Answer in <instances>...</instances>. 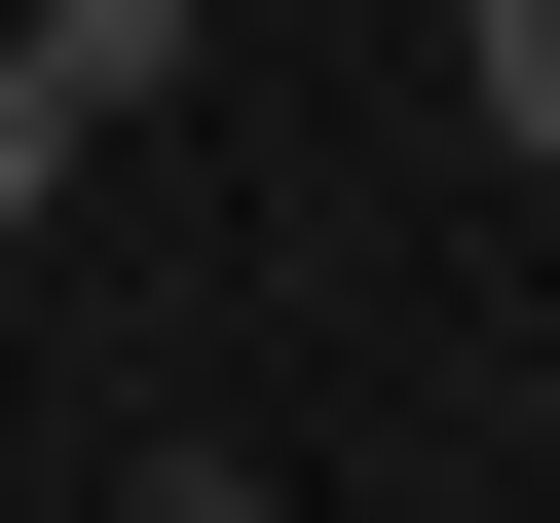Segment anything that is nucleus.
<instances>
[{"mask_svg": "<svg viewBox=\"0 0 560 523\" xmlns=\"http://www.w3.org/2000/svg\"><path fill=\"white\" fill-rule=\"evenodd\" d=\"M0 38H38V75H75V150H113V113L187 75V0H0Z\"/></svg>", "mask_w": 560, "mask_h": 523, "instance_id": "1", "label": "nucleus"}, {"mask_svg": "<svg viewBox=\"0 0 560 523\" xmlns=\"http://www.w3.org/2000/svg\"><path fill=\"white\" fill-rule=\"evenodd\" d=\"M0 224H75V75H38V38H0Z\"/></svg>", "mask_w": 560, "mask_h": 523, "instance_id": "2", "label": "nucleus"}, {"mask_svg": "<svg viewBox=\"0 0 560 523\" xmlns=\"http://www.w3.org/2000/svg\"><path fill=\"white\" fill-rule=\"evenodd\" d=\"M448 75H486V150H560V0H486V38H448Z\"/></svg>", "mask_w": 560, "mask_h": 523, "instance_id": "3", "label": "nucleus"}, {"mask_svg": "<svg viewBox=\"0 0 560 523\" xmlns=\"http://www.w3.org/2000/svg\"><path fill=\"white\" fill-rule=\"evenodd\" d=\"M113 523H300V486H224V449H150V486H113Z\"/></svg>", "mask_w": 560, "mask_h": 523, "instance_id": "4", "label": "nucleus"}]
</instances>
